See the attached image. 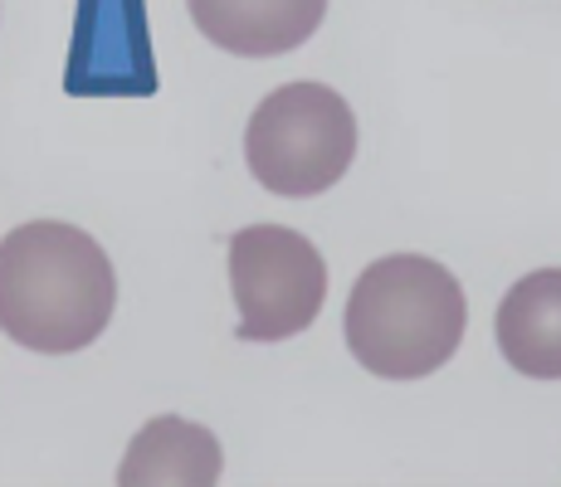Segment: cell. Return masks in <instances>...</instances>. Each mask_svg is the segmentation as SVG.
I'll return each mask as SVG.
<instances>
[{
	"instance_id": "obj_7",
	"label": "cell",
	"mask_w": 561,
	"mask_h": 487,
	"mask_svg": "<svg viewBox=\"0 0 561 487\" xmlns=\"http://www.w3.org/2000/svg\"><path fill=\"white\" fill-rule=\"evenodd\" d=\"M225 473L220 439L205 425H191L181 415H161L137 429L127 443V459L117 468V483H215Z\"/></svg>"
},
{
	"instance_id": "obj_4",
	"label": "cell",
	"mask_w": 561,
	"mask_h": 487,
	"mask_svg": "<svg viewBox=\"0 0 561 487\" xmlns=\"http://www.w3.org/2000/svg\"><path fill=\"white\" fill-rule=\"evenodd\" d=\"M230 292L240 341H288L318 322L328 302V264L308 234L288 224H250L230 240Z\"/></svg>"
},
{
	"instance_id": "obj_2",
	"label": "cell",
	"mask_w": 561,
	"mask_h": 487,
	"mask_svg": "<svg viewBox=\"0 0 561 487\" xmlns=\"http://www.w3.org/2000/svg\"><path fill=\"white\" fill-rule=\"evenodd\" d=\"M469 302L459 278L425 254L376 258L347 298V351L381 381H425L455 361Z\"/></svg>"
},
{
	"instance_id": "obj_5",
	"label": "cell",
	"mask_w": 561,
	"mask_h": 487,
	"mask_svg": "<svg viewBox=\"0 0 561 487\" xmlns=\"http://www.w3.org/2000/svg\"><path fill=\"white\" fill-rule=\"evenodd\" d=\"M186 10L215 49L240 59H278L318 35L328 0H186Z\"/></svg>"
},
{
	"instance_id": "obj_6",
	"label": "cell",
	"mask_w": 561,
	"mask_h": 487,
	"mask_svg": "<svg viewBox=\"0 0 561 487\" xmlns=\"http://www.w3.org/2000/svg\"><path fill=\"white\" fill-rule=\"evenodd\" d=\"M503 361L533 381H561V268L517 278L493 317Z\"/></svg>"
},
{
	"instance_id": "obj_1",
	"label": "cell",
	"mask_w": 561,
	"mask_h": 487,
	"mask_svg": "<svg viewBox=\"0 0 561 487\" xmlns=\"http://www.w3.org/2000/svg\"><path fill=\"white\" fill-rule=\"evenodd\" d=\"M117 274L107 248L64 220H30L0 240V332L39 356H73L107 332Z\"/></svg>"
},
{
	"instance_id": "obj_3",
	"label": "cell",
	"mask_w": 561,
	"mask_h": 487,
	"mask_svg": "<svg viewBox=\"0 0 561 487\" xmlns=\"http://www.w3.org/2000/svg\"><path fill=\"white\" fill-rule=\"evenodd\" d=\"M357 156V117L328 83H284L250 113L244 161L268 195L308 200L332 190Z\"/></svg>"
}]
</instances>
